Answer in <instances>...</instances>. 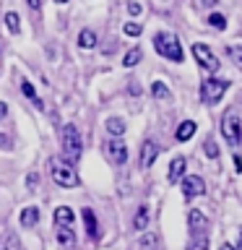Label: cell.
I'll return each instance as SVG.
<instances>
[{
	"instance_id": "obj_23",
	"label": "cell",
	"mask_w": 242,
	"mask_h": 250,
	"mask_svg": "<svg viewBox=\"0 0 242 250\" xmlns=\"http://www.w3.org/2000/svg\"><path fill=\"white\" fill-rule=\"evenodd\" d=\"M3 21H5V26H8L11 34H21V19H19V13H16V11H8Z\"/></svg>"
},
{
	"instance_id": "obj_6",
	"label": "cell",
	"mask_w": 242,
	"mask_h": 250,
	"mask_svg": "<svg viewBox=\"0 0 242 250\" xmlns=\"http://www.w3.org/2000/svg\"><path fill=\"white\" fill-rule=\"evenodd\" d=\"M193 58H195V62H198L203 70H208V73H216V70H219V58L211 52L208 44L195 42V44H193Z\"/></svg>"
},
{
	"instance_id": "obj_41",
	"label": "cell",
	"mask_w": 242,
	"mask_h": 250,
	"mask_svg": "<svg viewBox=\"0 0 242 250\" xmlns=\"http://www.w3.org/2000/svg\"><path fill=\"white\" fill-rule=\"evenodd\" d=\"M55 3H60V5H62V3H68V0H55Z\"/></svg>"
},
{
	"instance_id": "obj_21",
	"label": "cell",
	"mask_w": 242,
	"mask_h": 250,
	"mask_svg": "<svg viewBox=\"0 0 242 250\" xmlns=\"http://www.w3.org/2000/svg\"><path fill=\"white\" fill-rule=\"evenodd\" d=\"M141 58H143L141 47H130V50L122 55V65H125V68H136L138 62H141Z\"/></svg>"
},
{
	"instance_id": "obj_27",
	"label": "cell",
	"mask_w": 242,
	"mask_h": 250,
	"mask_svg": "<svg viewBox=\"0 0 242 250\" xmlns=\"http://www.w3.org/2000/svg\"><path fill=\"white\" fill-rule=\"evenodd\" d=\"M141 31H143V26H141V23H136V21H128L122 26V34L125 37H141Z\"/></svg>"
},
{
	"instance_id": "obj_17",
	"label": "cell",
	"mask_w": 242,
	"mask_h": 250,
	"mask_svg": "<svg viewBox=\"0 0 242 250\" xmlns=\"http://www.w3.org/2000/svg\"><path fill=\"white\" fill-rule=\"evenodd\" d=\"M195 128H198V125H195L193 120H185V123H180V128L175 130V138L180 141V144H185V141H190V138L195 136Z\"/></svg>"
},
{
	"instance_id": "obj_1",
	"label": "cell",
	"mask_w": 242,
	"mask_h": 250,
	"mask_svg": "<svg viewBox=\"0 0 242 250\" xmlns=\"http://www.w3.org/2000/svg\"><path fill=\"white\" fill-rule=\"evenodd\" d=\"M154 50L159 52L161 58L172 60V62H182L185 60L182 44H180V39L175 34H169V31H156L154 34Z\"/></svg>"
},
{
	"instance_id": "obj_29",
	"label": "cell",
	"mask_w": 242,
	"mask_h": 250,
	"mask_svg": "<svg viewBox=\"0 0 242 250\" xmlns=\"http://www.w3.org/2000/svg\"><path fill=\"white\" fill-rule=\"evenodd\" d=\"M3 250H21V240H19V234H8Z\"/></svg>"
},
{
	"instance_id": "obj_25",
	"label": "cell",
	"mask_w": 242,
	"mask_h": 250,
	"mask_svg": "<svg viewBox=\"0 0 242 250\" xmlns=\"http://www.w3.org/2000/svg\"><path fill=\"white\" fill-rule=\"evenodd\" d=\"M208 23H211L214 29L224 31V29H226V16H224V13H211V16H208Z\"/></svg>"
},
{
	"instance_id": "obj_15",
	"label": "cell",
	"mask_w": 242,
	"mask_h": 250,
	"mask_svg": "<svg viewBox=\"0 0 242 250\" xmlns=\"http://www.w3.org/2000/svg\"><path fill=\"white\" fill-rule=\"evenodd\" d=\"M73 219H76V214H73V208H70V206H58V208H55V224H58V227H70V224H73Z\"/></svg>"
},
{
	"instance_id": "obj_12",
	"label": "cell",
	"mask_w": 242,
	"mask_h": 250,
	"mask_svg": "<svg viewBox=\"0 0 242 250\" xmlns=\"http://www.w3.org/2000/svg\"><path fill=\"white\" fill-rule=\"evenodd\" d=\"M19 224L23 227V229H31V227L39 224V208L37 206H26L19 214Z\"/></svg>"
},
{
	"instance_id": "obj_3",
	"label": "cell",
	"mask_w": 242,
	"mask_h": 250,
	"mask_svg": "<svg viewBox=\"0 0 242 250\" xmlns=\"http://www.w3.org/2000/svg\"><path fill=\"white\" fill-rule=\"evenodd\" d=\"M60 141H62V154H65V159L73 164L81 159L83 154V138H81V130L76 128V125H65L60 133Z\"/></svg>"
},
{
	"instance_id": "obj_38",
	"label": "cell",
	"mask_w": 242,
	"mask_h": 250,
	"mask_svg": "<svg viewBox=\"0 0 242 250\" xmlns=\"http://www.w3.org/2000/svg\"><path fill=\"white\" fill-rule=\"evenodd\" d=\"M237 250H242V229H240V240H237Z\"/></svg>"
},
{
	"instance_id": "obj_5",
	"label": "cell",
	"mask_w": 242,
	"mask_h": 250,
	"mask_svg": "<svg viewBox=\"0 0 242 250\" xmlns=\"http://www.w3.org/2000/svg\"><path fill=\"white\" fill-rule=\"evenodd\" d=\"M222 136L229 146L242 144V120H240V115L234 112V109H229V112L222 117Z\"/></svg>"
},
{
	"instance_id": "obj_11",
	"label": "cell",
	"mask_w": 242,
	"mask_h": 250,
	"mask_svg": "<svg viewBox=\"0 0 242 250\" xmlns=\"http://www.w3.org/2000/svg\"><path fill=\"white\" fill-rule=\"evenodd\" d=\"M185 167H187V159L185 156H175V159L169 162V172H167V180L172 185L180 183V180L185 177Z\"/></svg>"
},
{
	"instance_id": "obj_22",
	"label": "cell",
	"mask_w": 242,
	"mask_h": 250,
	"mask_svg": "<svg viewBox=\"0 0 242 250\" xmlns=\"http://www.w3.org/2000/svg\"><path fill=\"white\" fill-rule=\"evenodd\" d=\"M21 94H23L26 99H31V102H34V104H37L39 109L44 107V104H42V99H39V97H37V91H34V83H31V81H26V78L21 81Z\"/></svg>"
},
{
	"instance_id": "obj_10",
	"label": "cell",
	"mask_w": 242,
	"mask_h": 250,
	"mask_svg": "<svg viewBox=\"0 0 242 250\" xmlns=\"http://www.w3.org/2000/svg\"><path fill=\"white\" fill-rule=\"evenodd\" d=\"M187 227H190L193 234H206V229H208V216L201 214L198 208H190V214H187Z\"/></svg>"
},
{
	"instance_id": "obj_39",
	"label": "cell",
	"mask_w": 242,
	"mask_h": 250,
	"mask_svg": "<svg viewBox=\"0 0 242 250\" xmlns=\"http://www.w3.org/2000/svg\"><path fill=\"white\" fill-rule=\"evenodd\" d=\"M201 3H203V5H214L216 0H201Z\"/></svg>"
},
{
	"instance_id": "obj_31",
	"label": "cell",
	"mask_w": 242,
	"mask_h": 250,
	"mask_svg": "<svg viewBox=\"0 0 242 250\" xmlns=\"http://www.w3.org/2000/svg\"><path fill=\"white\" fill-rule=\"evenodd\" d=\"M151 245H156V237L154 234H143L141 237V248H151Z\"/></svg>"
},
{
	"instance_id": "obj_30",
	"label": "cell",
	"mask_w": 242,
	"mask_h": 250,
	"mask_svg": "<svg viewBox=\"0 0 242 250\" xmlns=\"http://www.w3.org/2000/svg\"><path fill=\"white\" fill-rule=\"evenodd\" d=\"M11 148H13V141H11V136L0 133V151H11Z\"/></svg>"
},
{
	"instance_id": "obj_18",
	"label": "cell",
	"mask_w": 242,
	"mask_h": 250,
	"mask_svg": "<svg viewBox=\"0 0 242 250\" xmlns=\"http://www.w3.org/2000/svg\"><path fill=\"white\" fill-rule=\"evenodd\" d=\"M78 47H81V50H94V47H97V34H94V29L78 31Z\"/></svg>"
},
{
	"instance_id": "obj_16",
	"label": "cell",
	"mask_w": 242,
	"mask_h": 250,
	"mask_svg": "<svg viewBox=\"0 0 242 250\" xmlns=\"http://www.w3.org/2000/svg\"><path fill=\"white\" fill-rule=\"evenodd\" d=\"M104 128L109 136H115V138H122V133L128 130V125H125L122 117H107V123H104Z\"/></svg>"
},
{
	"instance_id": "obj_13",
	"label": "cell",
	"mask_w": 242,
	"mask_h": 250,
	"mask_svg": "<svg viewBox=\"0 0 242 250\" xmlns=\"http://www.w3.org/2000/svg\"><path fill=\"white\" fill-rule=\"evenodd\" d=\"M55 240H58V245L62 250H73V245H76V234H73L70 227H60L58 234H55Z\"/></svg>"
},
{
	"instance_id": "obj_8",
	"label": "cell",
	"mask_w": 242,
	"mask_h": 250,
	"mask_svg": "<svg viewBox=\"0 0 242 250\" xmlns=\"http://www.w3.org/2000/svg\"><path fill=\"white\" fill-rule=\"evenodd\" d=\"M180 188H182L185 198H198V195L206 193V183H203L201 175H185L182 183H180Z\"/></svg>"
},
{
	"instance_id": "obj_28",
	"label": "cell",
	"mask_w": 242,
	"mask_h": 250,
	"mask_svg": "<svg viewBox=\"0 0 242 250\" xmlns=\"http://www.w3.org/2000/svg\"><path fill=\"white\" fill-rule=\"evenodd\" d=\"M203 154H206L208 159H216V156H219V146L214 144V138H208L206 144H203Z\"/></svg>"
},
{
	"instance_id": "obj_19",
	"label": "cell",
	"mask_w": 242,
	"mask_h": 250,
	"mask_svg": "<svg viewBox=\"0 0 242 250\" xmlns=\"http://www.w3.org/2000/svg\"><path fill=\"white\" fill-rule=\"evenodd\" d=\"M151 97L159 99V102H172V91L164 81H154L151 83Z\"/></svg>"
},
{
	"instance_id": "obj_7",
	"label": "cell",
	"mask_w": 242,
	"mask_h": 250,
	"mask_svg": "<svg viewBox=\"0 0 242 250\" xmlns=\"http://www.w3.org/2000/svg\"><path fill=\"white\" fill-rule=\"evenodd\" d=\"M104 154H107V159L112 162L115 167H122V164L128 162V146H125L122 138L107 141V144H104Z\"/></svg>"
},
{
	"instance_id": "obj_33",
	"label": "cell",
	"mask_w": 242,
	"mask_h": 250,
	"mask_svg": "<svg viewBox=\"0 0 242 250\" xmlns=\"http://www.w3.org/2000/svg\"><path fill=\"white\" fill-rule=\"evenodd\" d=\"M37 180H39V175H37V172H31V175L26 177V185H29V188H34V185H37Z\"/></svg>"
},
{
	"instance_id": "obj_34",
	"label": "cell",
	"mask_w": 242,
	"mask_h": 250,
	"mask_svg": "<svg viewBox=\"0 0 242 250\" xmlns=\"http://www.w3.org/2000/svg\"><path fill=\"white\" fill-rule=\"evenodd\" d=\"M26 5L31 11H39V8H42V0H26Z\"/></svg>"
},
{
	"instance_id": "obj_2",
	"label": "cell",
	"mask_w": 242,
	"mask_h": 250,
	"mask_svg": "<svg viewBox=\"0 0 242 250\" xmlns=\"http://www.w3.org/2000/svg\"><path fill=\"white\" fill-rule=\"evenodd\" d=\"M50 175H52V183L60 188H76L81 183L76 175V167L68 159H62V156H52L50 159Z\"/></svg>"
},
{
	"instance_id": "obj_35",
	"label": "cell",
	"mask_w": 242,
	"mask_h": 250,
	"mask_svg": "<svg viewBox=\"0 0 242 250\" xmlns=\"http://www.w3.org/2000/svg\"><path fill=\"white\" fill-rule=\"evenodd\" d=\"M141 91H143V89H141L138 83H130V94H133V97H141Z\"/></svg>"
},
{
	"instance_id": "obj_4",
	"label": "cell",
	"mask_w": 242,
	"mask_h": 250,
	"mask_svg": "<svg viewBox=\"0 0 242 250\" xmlns=\"http://www.w3.org/2000/svg\"><path fill=\"white\" fill-rule=\"evenodd\" d=\"M226 89H229V81H224V78H206V81H201V102L216 104V102H222Z\"/></svg>"
},
{
	"instance_id": "obj_36",
	"label": "cell",
	"mask_w": 242,
	"mask_h": 250,
	"mask_svg": "<svg viewBox=\"0 0 242 250\" xmlns=\"http://www.w3.org/2000/svg\"><path fill=\"white\" fill-rule=\"evenodd\" d=\"M5 115H8V104H5V102H0V120H3Z\"/></svg>"
},
{
	"instance_id": "obj_40",
	"label": "cell",
	"mask_w": 242,
	"mask_h": 250,
	"mask_svg": "<svg viewBox=\"0 0 242 250\" xmlns=\"http://www.w3.org/2000/svg\"><path fill=\"white\" fill-rule=\"evenodd\" d=\"M0 62H3V42H0Z\"/></svg>"
},
{
	"instance_id": "obj_14",
	"label": "cell",
	"mask_w": 242,
	"mask_h": 250,
	"mask_svg": "<svg viewBox=\"0 0 242 250\" xmlns=\"http://www.w3.org/2000/svg\"><path fill=\"white\" fill-rule=\"evenodd\" d=\"M83 224H86V232H89V237L91 240H99V222H97V216H94V211L91 208H83Z\"/></svg>"
},
{
	"instance_id": "obj_9",
	"label": "cell",
	"mask_w": 242,
	"mask_h": 250,
	"mask_svg": "<svg viewBox=\"0 0 242 250\" xmlns=\"http://www.w3.org/2000/svg\"><path fill=\"white\" fill-rule=\"evenodd\" d=\"M159 151H161V148H159V144H156L154 138H146V141H143V146H141L138 164H141L143 169H148V167H151V164L156 162V156H159Z\"/></svg>"
},
{
	"instance_id": "obj_24",
	"label": "cell",
	"mask_w": 242,
	"mask_h": 250,
	"mask_svg": "<svg viewBox=\"0 0 242 250\" xmlns=\"http://www.w3.org/2000/svg\"><path fill=\"white\" fill-rule=\"evenodd\" d=\"M185 250H208V237L206 234H193Z\"/></svg>"
},
{
	"instance_id": "obj_37",
	"label": "cell",
	"mask_w": 242,
	"mask_h": 250,
	"mask_svg": "<svg viewBox=\"0 0 242 250\" xmlns=\"http://www.w3.org/2000/svg\"><path fill=\"white\" fill-rule=\"evenodd\" d=\"M219 250H237V248L229 245V242H222V248H219Z\"/></svg>"
},
{
	"instance_id": "obj_20",
	"label": "cell",
	"mask_w": 242,
	"mask_h": 250,
	"mask_svg": "<svg viewBox=\"0 0 242 250\" xmlns=\"http://www.w3.org/2000/svg\"><path fill=\"white\" fill-rule=\"evenodd\" d=\"M148 206L143 203V206H138V211H136V216H133V229H138V232H143L146 227H148Z\"/></svg>"
},
{
	"instance_id": "obj_32",
	"label": "cell",
	"mask_w": 242,
	"mask_h": 250,
	"mask_svg": "<svg viewBox=\"0 0 242 250\" xmlns=\"http://www.w3.org/2000/svg\"><path fill=\"white\" fill-rule=\"evenodd\" d=\"M141 11H143V8H141V3H128V13H130V16H141Z\"/></svg>"
},
{
	"instance_id": "obj_26",
	"label": "cell",
	"mask_w": 242,
	"mask_h": 250,
	"mask_svg": "<svg viewBox=\"0 0 242 250\" xmlns=\"http://www.w3.org/2000/svg\"><path fill=\"white\" fill-rule=\"evenodd\" d=\"M226 55L232 58L234 65H240V68H242V44H232V47H226Z\"/></svg>"
}]
</instances>
